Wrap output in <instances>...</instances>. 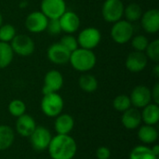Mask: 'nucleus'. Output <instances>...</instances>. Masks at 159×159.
I'll return each instance as SVG.
<instances>
[{
    "label": "nucleus",
    "instance_id": "1",
    "mask_svg": "<svg viewBox=\"0 0 159 159\" xmlns=\"http://www.w3.org/2000/svg\"><path fill=\"white\" fill-rule=\"evenodd\" d=\"M48 152L51 159H74L77 153V143L70 135L52 136Z\"/></svg>",
    "mask_w": 159,
    "mask_h": 159
},
{
    "label": "nucleus",
    "instance_id": "2",
    "mask_svg": "<svg viewBox=\"0 0 159 159\" xmlns=\"http://www.w3.org/2000/svg\"><path fill=\"white\" fill-rule=\"evenodd\" d=\"M69 62L75 71L88 73L95 67L97 57L93 50L77 48L75 50L71 52Z\"/></svg>",
    "mask_w": 159,
    "mask_h": 159
},
{
    "label": "nucleus",
    "instance_id": "3",
    "mask_svg": "<svg viewBox=\"0 0 159 159\" xmlns=\"http://www.w3.org/2000/svg\"><path fill=\"white\" fill-rule=\"evenodd\" d=\"M64 107V102L62 97L58 93H48L43 95L40 102V108L42 113L50 118H55L62 113Z\"/></svg>",
    "mask_w": 159,
    "mask_h": 159
},
{
    "label": "nucleus",
    "instance_id": "4",
    "mask_svg": "<svg viewBox=\"0 0 159 159\" xmlns=\"http://www.w3.org/2000/svg\"><path fill=\"white\" fill-rule=\"evenodd\" d=\"M110 34L114 42L118 45H124L129 42L134 35L133 24L126 20H120L113 23Z\"/></svg>",
    "mask_w": 159,
    "mask_h": 159
},
{
    "label": "nucleus",
    "instance_id": "5",
    "mask_svg": "<svg viewBox=\"0 0 159 159\" xmlns=\"http://www.w3.org/2000/svg\"><path fill=\"white\" fill-rule=\"evenodd\" d=\"M124 3L122 0H105L102 7V15L105 21L115 23L124 16Z\"/></svg>",
    "mask_w": 159,
    "mask_h": 159
},
{
    "label": "nucleus",
    "instance_id": "6",
    "mask_svg": "<svg viewBox=\"0 0 159 159\" xmlns=\"http://www.w3.org/2000/svg\"><path fill=\"white\" fill-rule=\"evenodd\" d=\"M9 44L14 54L21 57H28L32 55L35 49V44L33 38L23 34H16Z\"/></svg>",
    "mask_w": 159,
    "mask_h": 159
},
{
    "label": "nucleus",
    "instance_id": "7",
    "mask_svg": "<svg viewBox=\"0 0 159 159\" xmlns=\"http://www.w3.org/2000/svg\"><path fill=\"white\" fill-rule=\"evenodd\" d=\"M76 39L79 48L93 50L101 43L102 34L95 27H87L78 34Z\"/></svg>",
    "mask_w": 159,
    "mask_h": 159
},
{
    "label": "nucleus",
    "instance_id": "8",
    "mask_svg": "<svg viewBox=\"0 0 159 159\" xmlns=\"http://www.w3.org/2000/svg\"><path fill=\"white\" fill-rule=\"evenodd\" d=\"M52 135L50 131L43 126H36L34 132L29 137L30 143L36 152L46 151L49 145Z\"/></svg>",
    "mask_w": 159,
    "mask_h": 159
},
{
    "label": "nucleus",
    "instance_id": "9",
    "mask_svg": "<svg viewBox=\"0 0 159 159\" xmlns=\"http://www.w3.org/2000/svg\"><path fill=\"white\" fill-rule=\"evenodd\" d=\"M40 11L48 19H60L66 11V3L64 0H42Z\"/></svg>",
    "mask_w": 159,
    "mask_h": 159
},
{
    "label": "nucleus",
    "instance_id": "10",
    "mask_svg": "<svg viewBox=\"0 0 159 159\" xmlns=\"http://www.w3.org/2000/svg\"><path fill=\"white\" fill-rule=\"evenodd\" d=\"M48 19L41 11H33L25 19V27L32 34L43 33L47 29Z\"/></svg>",
    "mask_w": 159,
    "mask_h": 159
},
{
    "label": "nucleus",
    "instance_id": "11",
    "mask_svg": "<svg viewBox=\"0 0 159 159\" xmlns=\"http://www.w3.org/2000/svg\"><path fill=\"white\" fill-rule=\"evenodd\" d=\"M129 99L131 102V106L137 109H143L150 102H153L151 89L144 85L136 86L132 89Z\"/></svg>",
    "mask_w": 159,
    "mask_h": 159
},
{
    "label": "nucleus",
    "instance_id": "12",
    "mask_svg": "<svg viewBox=\"0 0 159 159\" xmlns=\"http://www.w3.org/2000/svg\"><path fill=\"white\" fill-rule=\"evenodd\" d=\"M63 86V76L58 70H50L44 76V85L42 88L43 95L54 93L61 90Z\"/></svg>",
    "mask_w": 159,
    "mask_h": 159
},
{
    "label": "nucleus",
    "instance_id": "13",
    "mask_svg": "<svg viewBox=\"0 0 159 159\" xmlns=\"http://www.w3.org/2000/svg\"><path fill=\"white\" fill-rule=\"evenodd\" d=\"M71 52L66 49L60 42L51 44L47 50V56L49 61L57 65H62L69 62Z\"/></svg>",
    "mask_w": 159,
    "mask_h": 159
},
{
    "label": "nucleus",
    "instance_id": "14",
    "mask_svg": "<svg viewBox=\"0 0 159 159\" xmlns=\"http://www.w3.org/2000/svg\"><path fill=\"white\" fill-rule=\"evenodd\" d=\"M148 63V59L144 52L142 51H132L130 52L125 61L126 68L131 73H140L143 71Z\"/></svg>",
    "mask_w": 159,
    "mask_h": 159
},
{
    "label": "nucleus",
    "instance_id": "15",
    "mask_svg": "<svg viewBox=\"0 0 159 159\" xmlns=\"http://www.w3.org/2000/svg\"><path fill=\"white\" fill-rule=\"evenodd\" d=\"M36 128V122L34 118L28 115L24 114L19 117H17L16 124H15V130L16 132L23 138H29L31 134Z\"/></svg>",
    "mask_w": 159,
    "mask_h": 159
},
{
    "label": "nucleus",
    "instance_id": "16",
    "mask_svg": "<svg viewBox=\"0 0 159 159\" xmlns=\"http://www.w3.org/2000/svg\"><path fill=\"white\" fill-rule=\"evenodd\" d=\"M141 24L143 30L148 34H156L159 30V10L152 8L143 13L141 17Z\"/></svg>",
    "mask_w": 159,
    "mask_h": 159
},
{
    "label": "nucleus",
    "instance_id": "17",
    "mask_svg": "<svg viewBox=\"0 0 159 159\" xmlns=\"http://www.w3.org/2000/svg\"><path fill=\"white\" fill-rule=\"evenodd\" d=\"M61 31L66 34H74L80 27V18L74 11H65L59 19Z\"/></svg>",
    "mask_w": 159,
    "mask_h": 159
},
{
    "label": "nucleus",
    "instance_id": "18",
    "mask_svg": "<svg viewBox=\"0 0 159 159\" xmlns=\"http://www.w3.org/2000/svg\"><path fill=\"white\" fill-rule=\"evenodd\" d=\"M121 123L124 128L129 130L137 129L143 123L141 111L137 108L130 107L129 109L122 113Z\"/></svg>",
    "mask_w": 159,
    "mask_h": 159
},
{
    "label": "nucleus",
    "instance_id": "19",
    "mask_svg": "<svg viewBox=\"0 0 159 159\" xmlns=\"http://www.w3.org/2000/svg\"><path fill=\"white\" fill-rule=\"evenodd\" d=\"M75 127V120L73 116L69 114H60L55 117L54 129L57 134L69 135Z\"/></svg>",
    "mask_w": 159,
    "mask_h": 159
},
{
    "label": "nucleus",
    "instance_id": "20",
    "mask_svg": "<svg viewBox=\"0 0 159 159\" xmlns=\"http://www.w3.org/2000/svg\"><path fill=\"white\" fill-rule=\"evenodd\" d=\"M137 136L140 142L144 145L153 144L158 139V130L155 126L144 124L138 128Z\"/></svg>",
    "mask_w": 159,
    "mask_h": 159
},
{
    "label": "nucleus",
    "instance_id": "21",
    "mask_svg": "<svg viewBox=\"0 0 159 159\" xmlns=\"http://www.w3.org/2000/svg\"><path fill=\"white\" fill-rule=\"evenodd\" d=\"M141 116L143 123L156 126L159 121V105L155 102H150L143 108Z\"/></svg>",
    "mask_w": 159,
    "mask_h": 159
},
{
    "label": "nucleus",
    "instance_id": "22",
    "mask_svg": "<svg viewBox=\"0 0 159 159\" xmlns=\"http://www.w3.org/2000/svg\"><path fill=\"white\" fill-rule=\"evenodd\" d=\"M15 141V131L7 125H0V151L9 149Z\"/></svg>",
    "mask_w": 159,
    "mask_h": 159
},
{
    "label": "nucleus",
    "instance_id": "23",
    "mask_svg": "<svg viewBox=\"0 0 159 159\" xmlns=\"http://www.w3.org/2000/svg\"><path fill=\"white\" fill-rule=\"evenodd\" d=\"M78 85L83 91L87 93H92L97 90L99 83L93 75L84 73L78 79Z\"/></svg>",
    "mask_w": 159,
    "mask_h": 159
},
{
    "label": "nucleus",
    "instance_id": "24",
    "mask_svg": "<svg viewBox=\"0 0 159 159\" xmlns=\"http://www.w3.org/2000/svg\"><path fill=\"white\" fill-rule=\"evenodd\" d=\"M129 159H158L148 145H137L129 153Z\"/></svg>",
    "mask_w": 159,
    "mask_h": 159
},
{
    "label": "nucleus",
    "instance_id": "25",
    "mask_svg": "<svg viewBox=\"0 0 159 159\" xmlns=\"http://www.w3.org/2000/svg\"><path fill=\"white\" fill-rule=\"evenodd\" d=\"M14 52L9 43L0 42V70L7 68L13 61Z\"/></svg>",
    "mask_w": 159,
    "mask_h": 159
},
{
    "label": "nucleus",
    "instance_id": "26",
    "mask_svg": "<svg viewBox=\"0 0 159 159\" xmlns=\"http://www.w3.org/2000/svg\"><path fill=\"white\" fill-rule=\"evenodd\" d=\"M143 13V12L141 6L137 3L129 4L124 8V16L126 18V20H128L131 23L139 20L141 19Z\"/></svg>",
    "mask_w": 159,
    "mask_h": 159
},
{
    "label": "nucleus",
    "instance_id": "27",
    "mask_svg": "<svg viewBox=\"0 0 159 159\" xmlns=\"http://www.w3.org/2000/svg\"><path fill=\"white\" fill-rule=\"evenodd\" d=\"M7 110L12 116L17 118L26 113V104L21 100L14 99L8 103Z\"/></svg>",
    "mask_w": 159,
    "mask_h": 159
},
{
    "label": "nucleus",
    "instance_id": "28",
    "mask_svg": "<svg viewBox=\"0 0 159 159\" xmlns=\"http://www.w3.org/2000/svg\"><path fill=\"white\" fill-rule=\"evenodd\" d=\"M113 107L115 110H116L117 112H120V113L127 111L128 109L132 107L129 96H128L126 94H120V95L116 96L113 101Z\"/></svg>",
    "mask_w": 159,
    "mask_h": 159
},
{
    "label": "nucleus",
    "instance_id": "29",
    "mask_svg": "<svg viewBox=\"0 0 159 159\" xmlns=\"http://www.w3.org/2000/svg\"><path fill=\"white\" fill-rule=\"evenodd\" d=\"M16 34V29L13 25L7 23L0 26V42L10 43Z\"/></svg>",
    "mask_w": 159,
    "mask_h": 159
},
{
    "label": "nucleus",
    "instance_id": "30",
    "mask_svg": "<svg viewBox=\"0 0 159 159\" xmlns=\"http://www.w3.org/2000/svg\"><path fill=\"white\" fill-rule=\"evenodd\" d=\"M148 60L158 63L159 61V40L155 39L152 42H149L145 51H144Z\"/></svg>",
    "mask_w": 159,
    "mask_h": 159
},
{
    "label": "nucleus",
    "instance_id": "31",
    "mask_svg": "<svg viewBox=\"0 0 159 159\" xmlns=\"http://www.w3.org/2000/svg\"><path fill=\"white\" fill-rule=\"evenodd\" d=\"M130 41H131V46H132L133 49L136 51H142V52L145 51V49L149 44L148 38L143 34L133 35Z\"/></svg>",
    "mask_w": 159,
    "mask_h": 159
},
{
    "label": "nucleus",
    "instance_id": "32",
    "mask_svg": "<svg viewBox=\"0 0 159 159\" xmlns=\"http://www.w3.org/2000/svg\"><path fill=\"white\" fill-rule=\"evenodd\" d=\"M60 43L66 48L68 49L70 52H73L74 50H75L78 47V43H77V39L75 36H74L73 34H64L61 40H60Z\"/></svg>",
    "mask_w": 159,
    "mask_h": 159
},
{
    "label": "nucleus",
    "instance_id": "33",
    "mask_svg": "<svg viewBox=\"0 0 159 159\" xmlns=\"http://www.w3.org/2000/svg\"><path fill=\"white\" fill-rule=\"evenodd\" d=\"M46 31H48V33L50 35H58L60 34L62 31H61V27L59 21V19H51L48 20V25H47V29Z\"/></svg>",
    "mask_w": 159,
    "mask_h": 159
},
{
    "label": "nucleus",
    "instance_id": "34",
    "mask_svg": "<svg viewBox=\"0 0 159 159\" xmlns=\"http://www.w3.org/2000/svg\"><path fill=\"white\" fill-rule=\"evenodd\" d=\"M96 157L97 159H110L111 151L106 146H100L96 150Z\"/></svg>",
    "mask_w": 159,
    "mask_h": 159
},
{
    "label": "nucleus",
    "instance_id": "35",
    "mask_svg": "<svg viewBox=\"0 0 159 159\" xmlns=\"http://www.w3.org/2000/svg\"><path fill=\"white\" fill-rule=\"evenodd\" d=\"M151 95H152V102L159 104V84L156 83L154 88L151 90Z\"/></svg>",
    "mask_w": 159,
    "mask_h": 159
},
{
    "label": "nucleus",
    "instance_id": "36",
    "mask_svg": "<svg viewBox=\"0 0 159 159\" xmlns=\"http://www.w3.org/2000/svg\"><path fill=\"white\" fill-rule=\"evenodd\" d=\"M151 150H152L153 154H154L156 157H159V145H157V144H155L153 147H151Z\"/></svg>",
    "mask_w": 159,
    "mask_h": 159
},
{
    "label": "nucleus",
    "instance_id": "37",
    "mask_svg": "<svg viewBox=\"0 0 159 159\" xmlns=\"http://www.w3.org/2000/svg\"><path fill=\"white\" fill-rule=\"evenodd\" d=\"M153 73H154V75H155V76H156V77H158L159 76V65L157 64V63L155 65V67H154V69H153Z\"/></svg>",
    "mask_w": 159,
    "mask_h": 159
},
{
    "label": "nucleus",
    "instance_id": "38",
    "mask_svg": "<svg viewBox=\"0 0 159 159\" xmlns=\"http://www.w3.org/2000/svg\"><path fill=\"white\" fill-rule=\"evenodd\" d=\"M3 24V17H2V14H1V12H0V26Z\"/></svg>",
    "mask_w": 159,
    "mask_h": 159
}]
</instances>
